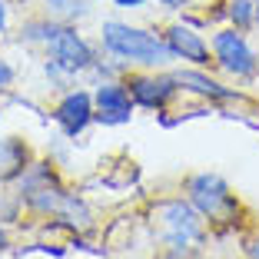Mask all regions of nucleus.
Listing matches in <instances>:
<instances>
[{"instance_id":"nucleus-1","label":"nucleus","mask_w":259,"mask_h":259,"mask_svg":"<svg viewBox=\"0 0 259 259\" xmlns=\"http://www.w3.org/2000/svg\"><path fill=\"white\" fill-rule=\"evenodd\" d=\"M100 50L113 60H120L123 67H143V70H163L173 63V54H169L163 33H153L146 27H137V23L126 20H110L100 23Z\"/></svg>"},{"instance_id":"nucleus-2","label":"nucleus","mask_w":259,"mask_h":259,"mask_svg":"<svg viewBox=\"0 0 259 259\" xmlns=\"http://www.w3.org/2000/svg\"><path fill=\"white\" fill-rule=\"evenodd\" d=\"M156 220L163 229V246L173 259H186L193 249L206 243V220L190 199L176 196L156 203Z\"/></svg>"},{"instance_id":"nucleus-3","label":"nucleus","mask_w":259,"mask_h":259,"mask_svg":"<svg viewBox=\"0 0 259 259\" xmlns=\"http://www.w3.org/2000/svg\"><path fill=\"white\" fill-rule=\"evenodd\" d=\"M70 190L63 186V180L57 176L54 163H37L33 160L30 166L17 176V203L23 209H30L37 216H57L60 206L67 203Z\"/></svg>"},{"instance_id":"nucleus-4","label":"nucleus","mask_w":259,"mask_h":259,"mask_svg":"<svg viewBox=\"0 0 259 259\" xmlns=\"http://www.w3.org/2000/svg\"><path fill=\"white\" fill-rule=\"evenodd\" d=\"M186 199L199 209L206 223H236L239 220V199L233 196L229 183L220 173H193L186 180Z\"/></svg>"},{"instance_id":"nucleus-5","label":"nucleus","mask_w":259,"mask_h":259,"mask_svg":"<svg viewBox=\"0 0 259 259\" xmlns=\"http://www.w3.org/2000/svg\"><path fill=\"white\" fill-rule=\"evenodd\" d=\"M209 50H213V63L223 70L226 76H236V80H249L259 73V54L256 47L249 44L243 30L236 27H220V30L209 37Z\"/></svg>"},{"instance_id":"nucleus-6","label":"nucleus","mask_w":259,"mask_h":259,"mask_svg":"<svg viewBox=\"0 0 259 259\" xmlns=\"http://www.w3.org/2000/svg\"><path fill=\"white\" fill-rule=\"evenodd\" d=\"M97 57H100L97 47L80 33L76 23H67V20L57 27V33L47 40V47H44V60L57 63V67H60L63 73H70V76H83L87 70L93 67Z\"/></svg>"},{"instance_id":"nucleus-7","label":"nucleus","mask_w":259,"mask_h":259,"mask_svg":"<svg viewBox=\"0 0 259 259\" xmlns=\"http://www.w3.org/2000/svg\"><path fill=\"white\" fill-rule=\"evenodd\" d=\"M123 83L130 87V97L140 110H166L180 97V80L169 70H126Z\"/></svg>"},{"instance_id":"nucleus-8","label":"nucleus","mask_w":259,"mask_h":259,"mask_svg":"<svg viewBox=\"0 0 259 259\" xmlns=\"http://www.w3.org/2000/svg\"><path fill=\"white\" fill-rule=\"evenodd\" d=\"M137 113V103L130 97V87L120 80H100L93 83V123L100 126H126Z\"/></svg>"},{"instance_id":"nucleus-9","label":"nucleus","mask_w":259,"mask_h":259,"mask_svg":"<svg viewBox=\"0 0 259 259\" xmlns=\"http://www.w3.org/2000/svg\"><path fill=\"white\" fill-rule=\"evenodd\" d=\"M54 123L67 140H80L93 126V90L83 87H70L54 107Z\"/></svg>"},{"instance_id":"nucleus-10","label":"nucleus","mask_w":259,"mask_h":259,"mask_svg":"<svg viewBox=\"0 0 259 259\" xmlns=\"http://www.w3.org/2000/svg\"><path fill=\"white\" fill-rule=\"evenodd\" d=\"M173 60L186 63V67H209L213 63V50H209V40L199 33V27H193L190 20H176L166 27L163 33Z\"/></svg>"},{"instance_id":"nucleus-11","label":"nucleus","mask_w":259,"mask_h":259,"mask_svg":"<svg viewBox=\"0 0 259 259\" xmlns=\"http://www.w3.org/2000/svg\"><path fill=\"white\" fill-rule=\"evenodd\" d=\"M173 73H176V80H180V90L196 93V97H203V100L220 103V100H236L239 97L233 87H226L223 80H216V76H209V67H183V70H173Z\"/></svg>"},{"instance_id":"nucleus-12","label":"nucleus","mask_w":259,"mask_h":259,"mask_svg":"<svg viewBox=\"0 0 259 259\" xmlns=\"http://www.w3.org/2000/svg\"><path fill=\"white\" fill-rule=\"evenodd\" d=\"M30 163H33V153L20 137H0V186L17 183V176Z\"/></svg>"},{"instance_id":"nucleus-13","label":"nucleus","mask_w":259,"mask_h":259,"mask_svg":"<svg viewBox=\"0 0 259 259\" xmlns=\"http://www.w3.org/2000/svg\"><path fill=\"white\" fill-rule=\"evenodd\" d=\"M57 223L67 229H73V233H87V229H93V213L90 206H87L83 196H76V193H70L67 203L60 206V213H57Z\"/></svg>"},{"instance_id":"nucleus-14","label":"nucleus","mask_w":259,"mask_h":259,"mask_svg":"<svg viewBox=\"0 0 259 259\" xmlns=\"http://www.w3.org/2000/svg\"><path fill=\"white\" fill-rule=\"evenodd\" d=\"M60 17H30V20H23L20 23V44L27 47H40L44 50L47 40L57 33V27H60Z\"/></svg>"},{"instance_id":"nucleus-15","label":"nucleus","mask_w":259,"mask_h":259,"mask_svg":"<svg viewBox=\"0 0 259 259\" xmlns=\"http://www.w3.org/2000/svg\"><path fill=\"white\" fill-rule=\"evenodd\" d=\"M223 10H226L229 27H236L243 33L256 30V4L252 0H223Z\"/></svg>"},{"instance_id":"nucleus-16","label":"nucleus","mask_w":259,"mask_h":259,"mask_svg":"<svg viewBox=\"0 0 259 259\" xmlns=\"http://www.w3.org/2000/svg\"><path fill=\"white\" fill-rule=\"evenodd\" d=\"M90 4H93V0H70V4L57 17H60V20H67V23H80V20H87V17L93 14Z\"/></svg>"},{"instance_id":"nucleus-17","label":"nucleus","mask_w":259,"mask_h":259,"mask_svg":"<svg viewBox=\"0 0 259 259\" xmlns=\"http://www.w3.org/2000/svg\"><path fill=\"white\" fill-rule=\"evenodd\" d=\"M14 80H17V70H14V63L0 57V93H7L10 87H14Z\"/></svg>"},{"instance_id":"nucleus-18","label":"nucleus","mask_w":259,"mask_h":259,"mask_svg":"<svg viewBox=\"0 0 259 259\" xmlns=\"http://www.w3.org/2000/svg\"><path fill=\"white\" fill-rule=\"evenodd\" d=\"M116 10H143V7H150L153 0H110Z\"/></svg>"},{"instance_id":"nucleus-19","label":"nucleus","mask_w":259,"mask_h":259,"mask_svg":"<svg viewBox=\"0 0 259 259\" xmlns=\"http://www.w3.org/2000/svg\"><path fill=\"white\" fill-rule=\"evenodd\" d=\"M10 30V4L7 0H0V33Z\"/></svg>"},{"instance_id":"nucleus-20","label":"nucleus","mask_w":259,"mask_h":259,"mask_svg":"<svg viewBox=\"0 0 259 259\" xmlns=\"http://www.w3.org/2000/svg\"><path fill=\"white\" fill-rule=\"evenodd\" d=\"M156 4H160L163 10H186L193 0H156Z\"/></svg>"},{"instance_id":"nucleus-21","label":"nucleus","mask_w":259,"mask_h":259,"mask_svg":"<svg viewBox=\"0 0 259 259\" xmlns=\"http://www.w3.org/2000/svg\"><path fill=\"white\" fill-rule=\"evenodd\" d=\"M10 246V233H7V223H4V216H0V252Z\"/></svg>"},{"instance_id":"nucleus-22","label":"nucleus","mask_w":259,"mask_h":259,"mask_svg":"<svg viewBox=\"0 0 259 259\" xmlns=\"http://www.w3.org/2000/svg\"><path fill=\"white\" fill-rule=\"evenodd\" d=\"M40 4H44V7H50V10H54V14H60V10L67 7L70 0H40Z\"/></svg>"},{"instance_id":"nucleus-23","label":"nucleus","mask_w":259,"mask_h":259,"mask_svg":"<svg viewBox=\"0 0 259 259\" xmlns=\"http://www.w3.org/2000/svg\"><path fill=\"white\" fill-rule=\"evenodd\" d=\"M252 4H256V30H259V0H252Z\"/></svg>"},{"instance_id":"nucleus-24","label":"nucleus","mask_w":259,"mask_h":259,"mask_svg":"<svg viewBox=\"0 0 259 259\" xmlns=\"http://www.w3.org/2000/svg\"><path fill=\"white\" fill-rule=\"evenodd\" d=\"M93 4H103V0H93Z\"/></svg>"},{"instance_id":"nucleus-25","label":"nucleus","mask_w":259,"mask_h":259,"mask_svg":"<svg viewBox=\"0 0 259 259\" xmlns=\"http://www.w3.org/2000/svg\"><path fill=\"white\" fill-rule=\"evenodd\" d=\"M256 76H259V73H256Z\"/></svg>"}]
</instances>
